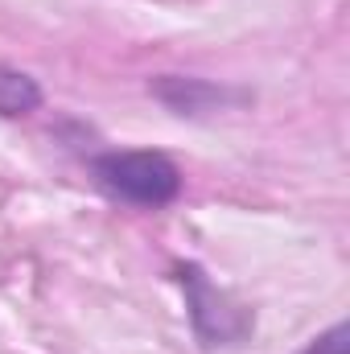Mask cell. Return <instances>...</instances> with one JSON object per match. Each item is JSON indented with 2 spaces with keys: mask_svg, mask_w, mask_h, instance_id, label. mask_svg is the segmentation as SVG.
<instances>
[{
  "mask_svg": "<svg viewBox=\"0 0 350 354\" xmlns=\"http://www.w3.org/2000/svg\"><path fill=\"white\" fill-rule=\"evenodd\" d=\"M91 177L111 202L136 210H161L181 194V169L157 149H107L91 157Z\"/></svg>",
  "mask_w": 350,
  "mask_h": 354,
  "instance_id": "6da1fadb",
  "label": "cell"
},
{
  "mask_svg": "<svg viewBox=\"0 0 350 354\" xmlns=\"http://www.w3.org/2000/svg\"><path fill=\"white\" fill-rule=\"evenodd\" d=\"M157 99L177 111V115H198V111H210L214 103H223V91L214 83H202V79H177V75H165L157 79Z\"/></svg>",
  "mask_w": 350,
  "mask_h": 354,
  "instance_id": "7a4b0ae2",
  "label": "cell"
},
{
  "mask_svg": "<svg viewBox=\"0 0 350 354\" xmlns=\"http://www.w3.org/2000/svg\"><path fill=\"white\" fill-rule=\"evenodd\" d=\"M42 103V87L37 79H29L25 71L0 66V115H29Z\"/></svg>",
  "mask_w": 350,
  "mask_h": 354,
  "instance_id": "3957f363",
  "label": "cell"
},
{
  "mask_svg": "<svg viewBox=\"0 0 350 354\" xmlns=\"http://www.w3.org/2000/svg\"><path fill=\"white\" fill-rule=\"evenodd\" d=\"M305 354H347V342H342V326H334L326 338H317Z\"/></svg>",
  "mask_w": 350,
  "mask_h": 354,
  "instance_id": "277c9868",
  "label": "cell"
}]
</instances>
